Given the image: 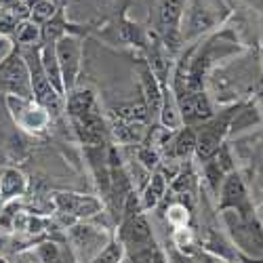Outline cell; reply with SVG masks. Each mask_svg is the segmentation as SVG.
<instances>
[{"label": "cell", "instance_id": "cell-1", "mask_svg": "<svg viewBox=\"0 0 263 263\" xmlns=\"http://www.w3.org/2000/svg\"><path fill=\"white\" fill-rule=\"evenodd\" d=\"M206 78V93L223 105L247 101L263 91V68L259 51L251 53L245 51L232 61H228L223 68H215Z\"/></svg>", "mask_w": 263, "mask_h": 263}, {"label": "cell", "instance_id": "cell-2", "mask_svg": "<svg viewBox=\"0 0 263 263\" xmlns=\"http://www.w3.org/2000/svg\"><path fill=\"white\" fill-rule=\"evenodd\" d=\"M234 11L226 0H185L181 19V40L183 47L198 42L204 36L223 28L232 19Z\"/></svg>", "mask_w": 263, "mask_h": 263}, {"label": "cell", "instance_id": "cell-3", "mask_svg": "<svg viewBox=\"0 0 263 263\" xmlns=\"http://www.w3.org/2000/svg\"><path fill=\"white\" fill-rule=\"evenodd\" d=\"M221 221L240 257L263 259V223L257 215V206L249 211H223Z\"/></svg>", "mask_w": 263, "mask_h": 263}, {"label": "cell", "instance_id": "cell-4", "mask_svg": "<svg viewBox=\"0 0 263 263\" xmlns=\"http://www.w3.org/2000/svg\"><path fill=\"white\" fill-rule=\"evenodd\" d=\"M238 105H240V101L230 103L221 109V112H215L206 122L194 126L196 128V154H194V158L198 162L213 158L217 154V149L228 141L232 118L236 114Z\"/></svg>", "mask_w": 263, "mask_h": 263}, {"label": "cell", "instance_id": "cell-5", "mask_svg": "<svg viewBox=\"0 0 263 263\" xmlns=\"http://www.w3.org/2000/svg\"><path fill=\"white\" fill-rule=\"evenodd\" d=\"M183 9H185V0H156L154 15L149 17V30L164 42V47L173 55H179V51L183 49V40H181Z\"/></svg>", "mask_w": 263, "mask_h": 263}, {"label": "cell", "instance_id": "cell-6", "mask_svg": "<svg viewBox=\"0 0 263 263\" xmlns=\"http://www.w3.org/2000/svg\"><path fill=\"white\" fill-rule=\"evenodd\" d=\"M112 238L114 234H109L105 228L95 226L91 221H76L65 230V240L74 251L78 263H91Z\"/></svg>", "mask_w": 263, "mask_h": 263}, {"label": "cell", "instance_id": "cell-7", "mask_svg": "<svg viewBox=\"0 0 263 263\" xmlns=\"http://www.w3.org/2000/svg\"><path fill=\"white\" fill-rule=\"evenodd\" d=\"M38 47H28V49H19V53L24 55L28 70H30V82H32V97L38 105H42L51 114V118H57L63 112V97L53 89V84L49 82L45 70L40 63V53Z\"/></svg>", "mask_w": 263, "mask_h": 263}, {"label": "cell", "instance_id": "cell-8", "mask_svg": "<svg viewBox=\"0 0 263 263\" xmlns=\"http://www.w3.org/2000/svg\"><path fill=\"white\" fill-rule=\"evenodd\" d=\"M0 95L34 99L28 63L17 47H13V51L7 57L0 59Z\"/></svg>", "mask_w": 263, "mask_h": 263}, {"label": "cell", "instance_id": "cell-9", "mask_svg": "<svg viewBox=\"0 0 263 263\" xmlns=\"http://www.w3.org/2000/svg\"><path fill=\"white\" fill-rule=\"evenodd\" d=\"M7 109L15 122V126L30 135H42L51 126V114L34 99H21V97H5Z\"/></svg>", "mask_w": 263, "mask_h": 263}, {"label": "cell", "instance_id": "cell-10", "mask_svg": "<svg viewBox=\"0 0 263 263\" xmlns=\"http://www.w3.org/2000/svg\"><path fill=\"white\" fill-rule=\"evenodd\" d=\"M53 204L68 226L76 221H91L93 217L103 213V200L76 192H57L53 196Z\"/></svg>", "mask_w": 263, "mask_h": 263}, {"label": "cell", "instance_id": "cell-11", "mask_svg": "<svg viewBox=\"0 0 263 263\" xmlns=\"http://www.w3.org/2000/svg\"><path fill=\"white\" fill-rule=\"evenodd\" d=\"M82 53H84L82 36L65 34L55 42V55L59 61L65 93H70L74 86H78V78L82 72Z\"/></svg>", "mask_w": 263, "mask_h": 263}, {"label": "cell", "instance_id": "cell-12", "mask_svg": "<svg viewBox=\"0 0 263 263\" xmlns=\"http://www.w3.org/2000/svg\"><path fill=\"white\" fill-rule=\"evenodd\" d=\"M114 238L124 247V253L156 247L154 228H152L147 213H137V215H130V217L122 219L116 228Z\"/></svg>", "mask_w": 263, "mask_h": 263}, {"label": "cell", "instance_id": "cell-13", "mask_svg": "<svg viewBox=\"0 0 263 263\" xmlns=\"http://www.w3.org/2000/svg\"><path fill=\"white\" fill-rule=\"evenodd\" d=\"M253 206H255V202L251 198L249 183L242 177V173H240L238 168L228 173L221 187H219V194H217V211L219 213H223V211H249Z\"/></svg>", "mask_w": 263, "mask_h": 263}, {"label": "cell", "instance_id": "cell-14", "mask_svg": "<svg viewBox=\"0 0 263 263\" xmlns=\"http://www.w3.org/2000/svg\"><path fill=\"white\" fill-rule=\"evenodd\" d=\"M74 126V133L78 141L84 147H99L109 143V126H107V116L101 114V107H95L93 112L84 114L80 118L70 120Z\"/></svg>", "mask_w": 263, "mask_h": 263}, {"label": "cell", "instance_id": "cell-15", "mask_svg": "<svg viewBox=\"0 0 263 263\" xmlns=\"http://www.w3.org/2000/svg\"><path fill=\"white\" fill-rule=\"evenodd\" d=\"M175 99L179 105L183 126H198L215 114L213 97L206 91H183L175 95Z\"/></svg>", "mask_w": 263, "mask_h": 263}, {"label": "cell", "instance_id": "cell-16", "mask_svg": "<svg viewBox=\"0 0 263 263\" xmlns=\"http://www.w3.org/2000/svg\"><path fill=\"white\" fill-rule=\"evenodd\" d=\"M139 89H141V101L145 103L149 118H152V124H154V122H158L160 105H162V86L156 80L154 72L149 70L145 59L139 63Z\"/></svg>", "mask_w": 263, "mask_h": 263}, {"label": "cell", "instance_id": "cell-17", "mask_svg": "<svg viewBox=\"0 0 263 263\" xmlns=\"http://www.w3.org/2000/svg\"><path fill=\"white\" fill-rule=\"evenodd\" d=\"M30 259L32 263H78L68 240H57V238H49L38 242L30 251Z\"/></svg>", "mask_w": 263, "mask_h": 263}, {"label": "cell", "instance_id": "cell-18", "mask_svg": "<svg viewBox=\"0 0 263 263\" xmlns=\"http://www.w3.org/2000/svg\"><path fill=\"white\" fill-rule=\"evenodd\" d=\"M162 152L177 162H190L196 154V128L194 126H181L177 130H173L171 139L162 147Z\"/></svg>", "mask_w": 263, "mask_h": 263}, {"label": "cell", "instance_id": "cell-19", "mask_svg": "<svg viewBox=\"0 0 263 263\" xmlns=\"http://www.w3.org/2000/svg\"><path fill=\"white\" fill-rule=\"evenodd\" d=\"M166 192H168V177L164 175V171H154L149 175L147 183L141 187L139 192V204H141V211L147 213V211H154L158 209L164 198H166Z\"/></svg>", "mask_w": 263, "mask_h": 263}, {"label": "cell", "instance_id": "cell-20", "mask_svg": "<svg viewBox=\"0 0 263 263\" xmlns=\"http://www.w3.org/2000/svg\"><path fill=\"white\" fill-rule=\"evenodd\" d=\"M95 107H99V103H97V95L91 86H74L70 93H65L63 112L68 114L70 120L93 112Z\"/></svg>", "mask_w": 263, "mask_h": 263}, {"label": "cell", "instance_id": "cell-21", "mask_svg": "<svg viewBox=\"0 0 263 263\" xmlns=\"http://www.w3.org/2000/svg\"><path fill=\"white\" fill-rule=\"evenodd\" d=\"M28 192V177L17 166L0 168V202L7 204Z\"/></svg>", "mask_w": 263, "mask_h": 263}, {"label": "cell", "instance_id": "cell-22", "mask_svg": "<svg viewBox=\"0 0 263 263\" xmlns=\"http://www.w3.org/2000/svg\"><path fill=\"white\" fill-rule=\"evenodd\" d=\"M107 126H109V137L120 145H139L145 137H147V128L145 124H137V122H124L118 118L107 116Z\"/></svg>", "mask_w": 263, "mask_h": 263}, {"label": "cell", "instance_id": "cell-23", "mask_svg": "<svg viewBox=\"0 0 263 263\" xmlns=\"http://www.w3.org/2000/svg\"><path fill=\"white\" fill-rule=\"evenodd\" d=\"M200 249H204V251H209V253H213L217 257H221V259H226L230 263H238V259H240V255H238L236 247L232 245V240L228 238V234L219 232L215 228H209L204 232L202 247Z\"/></svg>", "mask_w": 263, "mask_h": 263}, {"label": "cell", "instance_id": "cell-24", "mask_svg": "<svg viewBox=\"0 0 263 263\" xmlns=\"http://www.w3.org/2000/svg\"><path fill=\"white\" fill-rule=\"evenodd\" d=\"M107 116L112 118H118V120H124V122H137V124H145L149 126L152 124V118H149V112L145 103L139 99V101H122V103H116L107 109ZM154 126V124H152Z\"/></svg>", "mask_w": 263, "mask_h": 263}, {"label": "cell", "instance_id": "cell-25", "mask_svg": "<svg viewBox=\"0 0 263 263\" xmlns=\"http://www.w3.org/2000/svg\"><path fill=\"white\" fill-rule=\"evenodd\" d=\"M158 122H160L162 128H168V130H177V128L183 126L181 112H179V105H177V99H175L171 84L162 89V105H160Z\"/></svg>", "mask_w": 263, "mask_h": 263}, {"label": "cell", "instance_id": "cell-26", "mask_svg": "<svg viewBox=\"0 0 263 263\" xmlns=\"http://www.w3.org/2000/svg\"><path fill=\"white\" fill-rule=\"evenodd\" d=\"M38 53H40L42 70H45L49 82L53 84V89L65 99V89H63V78H61V70H59V61H57V55H55V45H40Z\"/></svg>", "mask_w": 263, "mask_h": 263}, {"label": "cell", "instance_id": "cell-27", "mask_svg": "<svg viewBox=\"0 0 263 263\" xmlns=\"http://www.w3.org/2000/svg\"><path fill=\"white\" fill-rule=\"evenodd\" d=\"M196 190H198V175L194 173L192 164L185 162L177 175H173L168 181V192L171 194H179V196H194Z\"/></svg>", "mask_w": 263, "mask_h": 263}, {"label": "cell", "instance_id": "cell-28", "mask_svg": "<svg viewBox=\"0 0 263 263\" xmlns=\"http://www.w3.org/2000/svg\"><path fill=\"white\" fill-rule=\"evenodd\" d=\"M13 45L17 49H28V47H38L40 45V26H36L34 21H19L13 36Z\"/></svg>", "mask_w": 263, "mask_h": 263}, {"label": "cell", "instance_id": "cell-29", "mask_svg": "<svg viewBox=\"0 0 263 263\" xmlns=\"http://www.w3.org/2000/svg\"><path fill=\"white\" fill-rule=\"evenodd\" d=\"M200 164H202V177H204V181H206L209 192H211L213 196H217V194H219V187H221L226 175H228V171L217 162L215 156L209 158V160H204V162H200Z\"/></svg>", "mask_w": 263, "mask_h": 263}, {"label": "cell", "instance_id": "cell-30", "mask_svg": "<svg viewBox=\"0 0 263 263\" xmlns=\"http://www.w3.org/2000/svg\"><path fill=\"white\" fill-rule=\"evenodd\" d=\"M28 7H30V21H34L36 26H45L61 9L59 5L51 3V0H28Z\"/></svg>", "mask_w": 263, "mask_h": 263}, {"label": "cell", "instance_id": "cell-31", "mask_svg": "<svg viewBox=\"0 0 263 263\" xmlns=\"http://www.w3.org/2000/svg\"><path fill=\"white\" fill-rule=\"evenodd\" d=\"M126 259V253H124V247L118 242L116 238H112L109 242L103 247V251L91 261V263H124Z\"/></svg>", "mask_w": 263, "mask_h": 263}, {"label": "cell", "instance_id": "cell-32", "mask_svg": "<svg viewBox=\"0 0 263 263\" xmlns=\"http://www.w3.org/2000/svg\"><path fill=\"white\" fill-rule=\"evenodd\" d=\"M251 171H253L257 190L263 194V137H259L255 141V147H253V168Z\"/></svg>", "mask_w": 263, "mask_h": 263}, {"label": "cell", "instance_id": "cell-33", "mask_svg": "<svg viewBox=\"0 0 263 263\" xmlns=\"http://www.w3.org/2000/svg\"><path fill=\"white\" fill-rule=\"evenodd\" d=\"M164 255H166V263H198L196 261V255H187L173 245L164 249Z\"/></svg>", "mask_w": 263, "mask_h": 263}, {"label": "cell", "instance_id": "cell-34", "mask_svg": "<svg viewBox=\"0 0 263 263\" xmlns=\"http://www.w3.org/2000/svg\"><path fill=\"white\" fill-rule=\"evenodd\" d=\"M15 28H17V21H15L7 11H0V36L11 38L13 32H15ZM11 42H13V40H11Z\"/></svg>", "mask_w": 263, "mask_h": 263}, {"label": "cell", "instance_id": "cell-35", "mask_svg": "<svg viewBox=\"0 0 263 263\" xmlns=\"http://www.w3.org/2000/svg\"><path fill=\"white\" fill-rule=\"evenodd\" d=\"M196 261H198V263H230V261L217 257V255H213V253H209L204 249H200L198 253H196Z\"/></svg>", "mask_w": 263, "mask_h": 263}, {"label": "cell", "instance_id": "cell-36", "mask_svg": "<svg viewBox=\"0 0 263 263\" xmlns=\"http://www.w3.org/2000/svg\"><path fill=\"white\" fill-rule=\"evenodd\" d=\"M13 42H11V38H7V36H0V59L3 57H7L11 51H13Z\"/></svg>", "mask_w": 263, "mask_h": 263}, {"label": "cell", "instance_id": "cell-37", "mask_svg": "<svg viewBox=\"0 0 263 263\" xmlns=\"http://www.w3.org/2000/svg\"><path fill=\"white\" fill-rule=\"evenodd\" d=\"M240 3H245L247 7H251V9L259 11V13H263V0H240Z\"/></svg>", "mask_w": 263, "mask_h": 263}, {"label": "cell", "instance_id": "cell-38", "mask_svg": "<svg viewBox=\"0 0 263 263\" xmlns=\"http://www.w3.org/2000/svg\"><path fill=\"white\" fill-rule=\"evenodd\" d=\"M154 263H166V255H164V249L156 247V251H154Z\"/></svg>", "mask_w": 263, "mask_h": 263}, {"label": "cell", "instance_id": "cell-39", "mask_svg": "<svg viewBox=\"0 0 263 263\" xmlns=\"http://www.w3.org/2000/svg\"><path fill=\"white\" fill-rule=\"evenodd\" d=\"M15 3H17V0H0V11H9Z\"/></svg>", "mask_w": 263, "mask_h": 263}, {"label": "cell", "instance_id": "cell-40", "mask_svg": "<svg viewBox=\"0 0 263 263\" xmlns=\"http://www.w3.org/2000/svg\"><path fill=\"white\" fill-rule=\"evenodd\" d=\"M238 263H263V259H247V257H240Z\"/></svg>", "mask_w": 263, "mask_h": 263}, {"label": "cell", "instance_id": "cell-41", "mask_svg": "<svg viewBox=\"0 0 263 263\" xmlns=\"http://www.w3.org/2000/svg\"><path fill=\"white\" fill-rule=\"evenodd\" d=\"M5 160H7V154H5V152H3V149H0V168H3V166H5Z\"/></svg>", "mask_w": 263, "mask_h": 263}, {"label": "cell", "instance_id": "cell-42", "mask_svg": "<svg viewBox=\"0 0 263 263\" xmlns=\"http://www.w3.org/2000/svg\"><path fill=\"white\" fill-rule=\"evenodd\" d=\"M259 57H261V68H263V45L259 47Z\"/></svg>", "mask_w": 263, "mask_h": 263}, {"label": "cell", "instance_id": "cell-43", "mask_svg": "<svg viewBox=\"0 0 263 263\" xmlns=\"http://www.w3.org/2000/svg\"><path fill=\"white\" fill-rule=\"evenodd\" d=\"M51 3H55V5H59V7H63V0H51Z\"/></svg>", "mask_w": 263, "mask_h": 263}, {"label": "cell", "instance_id": "cell-44", "mask_svg": "<svg viewBox=\"0 0 263 263\" xmlns=\"http://www.w3.org/2000/svg\"><path fill=\"white\" fill-rule=\"evenodd\" d=\"M70 3H72V0H63V7H68Z\"/></svg>", "mask_w": 263, "mask_h": 263}, {"label": "cell", "instance_id": "cell-45", "mask_svg": "<svg viewBox=\"0 0 263 263\" xmlns=\"http://www.w3.org/2000/svg\"><path fill=\"white\" fill-rule=\"evenodd\" d=\"M259 95H263V91H261V93H259Z\"/></svg>", "mask_w": 263, "mask_h": 263}, {"label": "cell", "instance_id": "cell-46", "mask_svg": "<svg viewBox=\"0 0 263 263\" xmlns=\"http://www.w3.org/2000/svg\"><path fill=\"white\" fill-rule=\"evenodd\" d=\"M259 97H263V95H259Z\"/></svg>", "mask_w": 263, "mask_h": 263}]
</instances>
